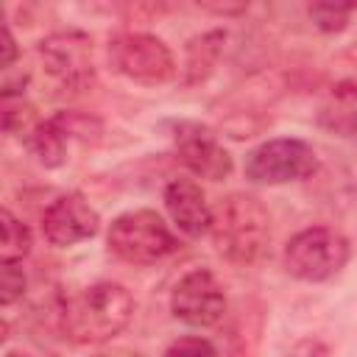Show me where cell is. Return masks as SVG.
<instances>
[{"label": "cell", "instance_id": "e0dca14e", "mask_svg": "<svg viewBox=\"0 0 357 357\" xmlns=\"http://www.w3.org/2000/svg\"><path fill=\"white\" fill-rule=\"evenodd\" d=\"M349 14H351V6H335V3H315L310 6V17L315 22L318 31L324 33H337L349 25Z\"/></svg>", "mask_w": 357, "mask_h": 357}, {"label": "cell", "instance_id": "2e32d148", "mask_svg": "<svg viewBox=\"0 0 357 357\" xmlns=\"http://www.w3.org/2000/svg\"><path fill=\"white\" fill-rule=\"evenodd\" d=\"M36 123H39V120H36V114H33V106H31L22 95H8V98H3V128H6V134L25 139V137L33 131Z\"/></svg>", "mask_w": 357, "mask_h": 357}, {"label": "cell", "instance_id": "6da1fadb", "mask_svg": "<svg viewBox=\"0 0 357 357\" xmlns=\"http://www.w3.org/2000/svg\"><path fill=\"white\" fill-rule=\"evenodd\" d=\"M209 237L226 262L240 268L257 265L271 248V215L257 195L229 192L212 209Z\"/></svg>", "mask_w": 357, "mask_h": 357}, {"label": "cell", "instance_id": "277c9868", "mask_svg": "<svg viewBox=\"0 0 357 357\" xmlns=\"http://www.w3.org/2000/svg\"><path fill=\"white\" fill-rule=\"evenodd\" d=\"M351 257L349 240L329 226L296 231L284 245V271L298 282H326L337 276Z\"/></svg>", "mask_w": 357, "mask_h": 357}, {"label": "cell", "instance_id": "52a82bcc", "mask_svg": "<svg viewBox=\"0 0 357 357\" xmlns=\"http://www.w3.org/2000/svg\"><path fill=\"white\" fill-rule=\"evenodd\" d=\"M45 73L64 92H84L95 84L92 39L81 31H56L36 47Z\"/></svg>", "mask_w": 357, "mask_h": 357}, {"label": "cell", "instance_id": "ffe728a7", "mask_svg": "<svg viewBox=\"0 0 357 357\" xmlns=\"http://www.w3.org/2000/svg\"><path fill=\"white\" fill-rule=\"evenodd\" d=\"M284 357H329V349L318 337H301L290 346V351Z\"/></svg>", "mask_w": 357, "mask_h": 357}, {"label": "cell", "instance_id": "7402d4cb", "mask_svg": "<svg viewBox=\"0 0 357 357\" xmlns=\"http://www.w3.org/2000/svg\"><path fill=\"white\" fill-rule=\"evenodd\" d=\"M6 357H31V354H22V351H8Z\"/></svg>", "mask_w": 357, "mask_h": 357}, {"label": "cell", "instance_id": "8992f818", "mask_svg": "<svg viewBox=\"0 0 357 357\" xmlns=\"http://www.w3.org/2000/svg\"><path fill=\"white\" fill-rule=\"evenodd\" d=\"M318 170V153L310 142L296 137L265 139L245 153L243 173L248 181L262 187H279L304 181Z\"/></svg>", "mask_w": 357, "mask_h": 357}, {"label": "cell", "instance_id": "7c38bea8", "mask_svg": "<svg viewBox=\"0 0 357 357\" xmlns=\"http://www.w3.org/2000/svg\"><path fill=\"white\" fill-rule=\"evenodd\" d=\"M70 126L64 112L47 120H39L33 131L25 137V148L42 167H61L67 162V145H70Z\"/></svg>", "mask_w": 357, "mask_h": 357}, {"label": "cell", "instance_id": "ba28073f", "mask_svg": "<svg viewBox=\"0 0 357 357\" xmlns=\"http://www.w3.org/2000/svg\"><path fill=\"white\" fill-rule=\"evenodd\" d=\"M226 290L220 284V279L209 271V268H192L187 271L173 293H170V312L187 324V326H215L223 312H226Z\"/></svg>", "mask_w": 357, "mask_h": 357}, {"label": "cell", "instance_id": "ac0fdd59", "mask_svg": "<svg viewBox=\"0 0 357 357\" xmlns=\"http://www.w3.org/2000/svg\"><path fill=\"white\" fill-rule=\"evenodd\" d=\"M28 279L22 271V262H3L0 265V301L3 307H11L14 301H20L25 296Z\"/></svg>", "mask_w": 357, "mask_h": 357}, {"label": "cell", "instance_id": "d6986e66", "mask_svg": "<svg viewBox=\"0 0 357 357\" xmlns=\"http://www.w3.org/2000/svg\"><path fill=\"white\" fill-rule=\"evenodd\" d=\"M162 357H218V349L212 346V340L201 335H184V337H176Z\"/></svg>", "mask_w": 357, "mask_h": 357}, {"label": "cell", "instance_id": "8fae6325", "mask_svg": "<svg viewBox=\"0 0 357 357\" xmlns=\"http://www.w3.org/2000/svg\"><path fill=\"white\" fill-rule=\"evenodd\" d=\"M165 209L170 215V220L176 223V229L195 240V237H204L209 234L212 229V206L201 190L198 181L192 178H173L167 181L165 187Z\"/></svg>", "mask_w": 357, "mask_h": 357}, {"label": "cell", "instance_id": "5b68a950", "mask_svg": "<svg viewBox=\"0 0 357 357\" xmlns=\"http://www.w3.org/2000/svg\"><path fill=\"white\" fill-rule=\"evenodd\" d=\"M109 61L114 73L142 86H162L178 73L173 50L159 36L145 31L114 33L109 39Z\"/></svg>", "mask_w": 357, "mask_h": 357}, {"label": "cell", "instance_id": "9c48e42d", "mask_svg": "<svg viewBox=\"0 0 357 357\" xmlns=\"http://www.w3.org/2000/svg\"><path fill=\"white\" fill-rule=\"evenodd\" d=\"M173 145H176L181 165L198 178L223 181V178H229V173L234 167V162H231L229 151L223 148V142L218 139V134L201 123H192V120L176 123Z\"/></svg>", "mask_w": 357, "mask_h": 357}, {"label": "cell", "instance_id": "30bf717a", "mask_svg": "<svg viewBox=\"0 0 357 357\" xmlns=\"http://www.w3.org/2000/svg\"><path fill=\"white\" fill-rule=\"evenodd\" d=\"M98 229H100L98 212L78 192H64V195L53 198L42 212V234L56 248L78 245V243L95 237Z\"/></svg>", "mask_w": 357, "mask_h": 357}, {"label": "cell", "instance_id": "4fadbf2b", "mask_svg": "<svg viewBox=\"0 0 357 357\" xmlns=\"http://www.w3.org/2000/svg\"><path fill=\"white\" fill-rule=\"evenodd\" d=\"M318 126L337 137L357 139V84L343 81L329 92L318 112Z\"/></svg>", "mask_w": 357, "mask_h": 357}, {"label": "cell", "instance_id": "5bb4252c", "mask_svg": "<svg viewBox=\"0 0 357 357\" xmlns=\"http://www.w3.org/2000/svg\"><path fill=\"white\" fill-rule=\"evenodd\" d=\"M223 42H226V31H206L198 33L187 42L184 47V86H195L201 81L209 78V73L218 67V59L223 53Z\"/></svg>", "mask_w": 357, "mask_h": 357}, {"label": "cell", "instance_id": "7a4b0ae2", "mask_svg": "<svg viewBox=\"0 0 357 357\" xmlns=\"http://www.w3.org/2000/svg\"><path fill=\"white\" fill-rule=\"evenodd\" d=\"M134 315V298L120 282H95L70 296L59 310V326L67 340L95 346L117 337Z\"/></svg>", "mask_w": 357, "mask_h": 357}, {"label": "cell", "instance_id": "3957f363", "mask_svg": "<svg viewBox=\"0 0 357 357\" xmlns=\"http://www.w3.org/2000/svg\"><path fill=\"white\" fill-rule=\"evenodd\" d=\"M109 251L131 265H153L178 251L170 226L153 209H131L117 215L106 231Z\"/></svg>", "mask_w": 357, "mask_h": 357}, {"label": "cell", "instance_id": "44dd1931", "mask_svg": "<svg viewBox=\"0 0 357 357\" xmlns=\"http://www.w3.org/2000/svg\"><path fill=\"white\" fill-rule=\"evenodd\" d=\"M0 67H3V73L6 70H11L14 67V61H17V56H20V47H17V39H14V33H11V28L8 25H3L0 28Z\"/></svg>", "mask_w": 357, "mask_h": 357}, {"label": "cell", "instance_id": "9a60e30c", "mask_svg": "<svg viewBox=\"0 0 357 357\" xmlns=\"http://www.w3.org/2000/svg\"><path fill=\"white\" fill-rule=\"evenodd\" d=\"M0 229H3V237H0V262H22L33 245L31 240V229L11 212V209H3L0 212Z\"/></svg>", "mask_w": 357, "mask_h": 357}]
</instances>
